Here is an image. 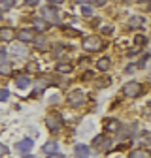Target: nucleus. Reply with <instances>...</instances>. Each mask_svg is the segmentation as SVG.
<instances>
[{
	"instance_id": "f257e3e1",
	"label": "nucleus",
	"mask_w": 151,
	"mask_h": 158,
	"mask_svg": "<svg viewBox=\"0 0 151 158\" xmlns=\"http://www.w3.org/2000/svg\"><path fill=\"white\" fill-rule=\"evenodd\" d=\"M40 13H42V17L45 19V21H49L53 25H61V19H59V11H57V8L47 6V8H42Z\"/></svg>"
},
{
	"instance_id": "f03ea898",
	"label": "nucleus",
	"mask_w": 151,
	"mask_h": 158,
	"mask_svg": "<svg viewBox=\"0 0 151 158\" xmlns=\"http://www.w3.org/2000/svg\"><path fill=\"white\" fill-rule=\"evenodd\" d=\"M140 92H142V85L136 83V81H130V83H127V85L123 87V94H125L127 98H136Z\"/></svg>"
},
{
	"instance_id": "7ed1b4c3",
	"label": "nucleus",
	"mask_w": 151,
	"mask_h": 158,
	"mask_svg": "<svg viewBox=\"0 0 151 158\" xmlns=\"http://www.w3.org/2000/svg\"><path fill=\"white\" fill-rule=\"evenodd\" d=\"M93 147H97L100 151H110L111 149V139H110V137H106V135H98V137H94Z\"/></svg>"
},
{
	"instance_id": "20e7f679",
	"label": "nucleus",
	"mask_w": 151,
	"mask_h": 158,
	"mask_svg": "<svg viewBox=\"0 0 151 158\" xmlns=\"http://www.w3.org/2000/svg\"><path fill=\"white\" fill-rule=\"evenodd\" d=\"M83 49L85 51H98V49H102V42L98 38H85L83 40Z\"/></svg>"
},
{
	"instance_id": "39448f33",
	"label": "nucleus",
	"mask_w": 151,
	"mask_h": 158,
	"mask_svg": "<svg viewBox=\"0 0 151 158\" xmlns=\"http://www.w3.org/2000/svg\"><path fill=\"white\" fill-rule=\"evenodd\" d=\"M45 124H47V128L51 130V132H57V130H59L61 128V117L59 115H47L45 117Z\"/></svg>"
},
{
	"instance_id": "423d86ee",
	"label": "nucleus",
	"mask_w": 151,
	"mask_h": 158,
	"mask_svg": "<svg viewBox=\"0 0 151 158\" xmlns=\"http://www.w3.org/2000/svg\"><path fill=\"white\" fill-rule=\"evenodd\" d=\"M17 38H19V42H34L36 40L34 30H28V28H21L17 32Z\"/></svg>"
},
{
	"instance_id": "0eeeda50",
	"label": "nucleus",
	"mask_w": 151,
	"mask_h": 158,
	"mask_svg": "<svg viewBox=\"0 0 151 158\" xmlns=\"http://www.w3.org/2000/svg\"><path fill=\"white\" fill-rule=\"evenodd\" d=\"M83 102H85V98H83V94H81L80 90L70 92V96H68V104H70V106H81Z\"/></svg>"
},
{
	"instance_id": "6e6552de",
	"label": "nucleus",
	"mask_w": 151,
	"mask_h": 158,
	"mask_svg": "<svg viewBox=\"0 0 151 158\" xmlns=\"http://www.w3.org/2000/svg\"><path fill=\"white\" fill-rule=\"evenodd\" d=\"M32 145H34V141H32V139H28V137H27V139L19 141V143L15 145V149H17V151H21V152H28V151L32 149Z\"/></svg>"
},
{
	"instance_id": "1a4fd4ad",
	"label": "nucleus",
	"mask_w": 151,
	"mask_h": 158,
	"mask_svg": "<svg viewBox=\"0 0 151 158\" xmlns=\"http://www.w3.org/2000/svg\"><path fill=\"white\" fill-rule=\"evenodd\" d=\"M89 152H91V149L87 145H76V156L78 158H87Z\"/></svg>"
},
{
	"instance_id": "9d476101",
	"label": "nucleus",
	"mask_w": 151,
	"mask_h": 158,
	"mask_svg": "<svg viewBox=\"0 0 151 158\" xmlns=\"http://www.w3.org/2000/svg\"><path fill=\"white\" fill-rule=\"evenodd\" d=\"M0 38L4 40V42H10L11 38H15V32L11 30V28H8V27H4V28H0Z\"/></svg>"
},
{
	"instance_id": "9b49d317",
	"label": "nucleus",
	"mask_w": 151,
	"mask_h": 158,
	"mask_svg": "<svg viewBox=\"0 0 151 158\" xmlns=\"http://www.w3.org/2000/svg\"><path fill=\"white\" fill-rule=\"evenodd\" d=\"M128 25H130V28H140V27L144 25V19H142L140 15H134V17L128 19Z\"/></svg>"
},
{
	"instance_id": "f8f14e48",
	"label": "nucleus",
	"mask_w": 151,
	"mask_h": 158,
	"mask_svg": "<svg viewBox=\"0 0 151 158\" xmlns=\"http://www.w3.org/2000/svg\"><path fill=\"white\" fill-rule=\"evenodd\" d=\"M128 158H151V154H149L147 151H144V149H136V151L130 152Z\"/></svg>"
},
{
	"instance_id": "ddd939ff",
	"label": "nucleus",
	"mask_w": 151,
	"mask_h": 158,
	"mask_svg": "<svg viewBox=\"0 0 151 158\" xmlns=\"http://www.w3.org/2000/svg\"><path fill=\"white\" fill-rule=\"evenodd\" d=\"M47 21L45 19H34V28L36 30H40V32H44V30H47Z\"/></svg>"
},
{
	"instance_id": "4468645a",
	"label": "nucleus",
	"mask_w": 151,
	"mask_h": 158,
	"mask_svg": "<svg viewBox=\"0 0 151 158\" xmlns=\"http://www.w3.org/2000/svg\"><path fill=\"white\" fill-rule=\"evenodd\" d=\"M106 128L110 132H117L121 128V124H119V121H115V118H110V121H106Z\"/></svg>"
},
{
	"instance_id": "2eb2a0df",
	"label": "nucleus",
	"mask_w": 151,
	"mask_h": 158,
	"mask_svg": "<svg viewBox=\"0 0 151 158\" xmlns=\"http://www.w3.org/2000/svg\"><path fill=\"white\" fill-rule=\"evenodd\" d=\"M97 66H98V70L108 72V70H110V66H111V60H110V58H100V60L97 62Z\"/></svg>"
},
{
	"instance_id": "dca6fc26",
	"label": "nucleus",
	"mask_w": 151,
	"mask_h": 158,
	"mask_svg": "<svg viewBox=\"0 0 151 158\" xmlns=\"http://www.w3.org/2000/svg\"><path fill=\"white\" fill-rule=\"evenodd\" d=\"M42 151L47 152V154H55V151H57V143H55V141H49V143H45V145L42 147Z\"/></svg>"
},
{
	"instance_id": "f3484780",
	"label": "nucleus",
	"mask_w": 151,
	"mask_h": 158,
	"mask_svg": "<svg viewBox=\"0 0 151 158\" xmlns=\"http://www.w3.org/2000/svg\"><path fill=\"white\" fill-rule=\"evenodd\" d=\"M57 70L63 72V73H70V72H72V64H68V62H59V64H57Z\"/></svg>"
},
{
	"instance_id": "a211bd4d",
	"label": "nucleus",
	"mask_w": 151,
	"mask_h": 158,
	"mask_svg": "<svg viewBox=\"0 0 151 158\" xmlns=\"http://www.w3.org/2000/svg\"><path fill=\"white\" fill-rule=\"evenodd\" d=\"M15 83H17V87L25 89V87L30 83V79H28V77H25V75H21V77H17V79H15Z\"/></svg>"
},
{
	"instance_id": "6ab92c4d",
	"label": "nucleus",
	"mask_w": 151,
	"mask_h": 158,
	"mask_svg": "<svg viewBox=\"0 0 151 158\" xmlns=\"http://www.w3.org/2000/svg\"><path fill=\"white\" fill-rule=\"evenodd\" d=\"M13 6H15V0H2V2H0V8H2L4 11H8Z\"/></svg>"
},
{
	"instance_id": "aec40b11",
	"label": "nucleus",
	"mask_w": 151,
	"mask_h": 158,
	"mask_svg": "<svg viewBox=\"0 0 151 158\" xmlns=\"http://www.w3.org/2000/svg\"><path fill=\"white\" fill-rule=\"evenodd\" d=\"M134 44H136V45H145V44H147V38H145V36H136V38H134Z\"/></svg>"
},
{
	"instance_id": "412c9836",
	"label": "nucleus",
	"mask_w": 151,
	"mask_h": 158,
	"mask_svg": "<svg viewBox=\"0 0 151 158\" xmlns=\"http://www.w3.org/2000/svg\"><path fill=\"white\" fill-rule=\"evenodd\" d=\"M81 15H83V17H91V15H93V8H91V6H83V8H81Z\"/></svg>"
},
{
	"instance_id": "4be33fe9",
	"label": "nucleus",
	"mask_w": 151,
	"mask_h": 158,
	"mask_svg": "<svg viewBox=\"0 0 151 158\" xmlns=\"http://www.w3.org/2000/svg\"><path fill=\"white\" fill-rule=\"evenodd\" d=\"M106 2H108V0H91V4H93V6H104Z\"/></svg>"
},
{
	"instance_id": "5701e85b",
	"label": "nucleus",
	"mask_w": 151,
	"mask_h": 158,
	"mask_svg": "<svg viewBox=\"0 0 151 158\" xmlns=\"http://www.w3.org/2000/svg\"><path fill=\"white\" fill-rule=\"evenodd\" d=\"M15 53H17V55H19V56H21V55H23V53H25V49H23V47H21V45H17V47H13V55H15Z\"/></svg>"
},
{
	"instance_id": "b1692460",
	"label": "nucleus",
	"mask_w": 151,
	"mask_h": 158,
	"mask_svg": "<svg viewBox=\"0 0 151 158\" xmlns=\"http://www.w3.org/2000/svg\"><path fill=\"white\" fill-rule=\"evenodd\" d=\"M0 100H8V90H6V89L0 90Z\"/></svg>"
},
{
	"instance_id": "393cba45",
	"label": "nucleus",
	"mask_w": 151,
	"mask_h": 158,
	"mask_svg": "<svg viewBox=\"0 0 151 158\" xmlns=\"http://www.w3.org/2000/svg\"><path fill=\"white\" fill-rule=\"evenodd\" d=\"M2 73H10V66H8V62H2Z\"/></svg>"
},
{
	"instance_id": "a878e982",
	"label": "nucleus",
	"mask_w": 151,
	"mask_h": 158,
	"mask_svg": "<svg viewBox=\"0 0 151 158\" xmlns=\"http://www.w3.org/2000/svg\"><path fill=\"white\" fill-rule=\"evenodd\" d=\"M111 30H113V27H102V32H104V34H110Z\"/></svg>"
},
{
	"instance_id": "bb28decb",
	"label": "nucleus",
	"mask_w": 151,
	"mask_h": 158,
	"mask_svg": "<svg viewBox=\"0 0 151 158\" xmlns=\"http://www.w3.org/2000/svg\"><path fill=\"white\" fill-rule=\"evenodd\" d=\"M38 0H27V6H36Z\"/></svg>"
},
{
	"instance_id": "cd10ccee",
	"label": "nucleus",
	"mask_w": 151,
	"mask_h": 158,
	"mask_svg": "<svg viewBox=\"0 0 151 158\" xmlns=\"http://www.w3.org/2000/svg\"><path fill=\"white\" fill-rule=\"evenodd\" d=\"M47 158H66V156H63V154H49Z\"/></svg>"
},
{
	"instance_id": "c85d7f7f",
	"label": "nucleus",
	"mask_w": 151,
	"mask_h": 158,
	"mask_svg": "<svg viewBox=\"0 0 151 158\" xmlns=\"http://www.w3.org/2000/svg\"><path fill=\"white\" fill-rule=\"evenodd\" d=\"M49 2H53V4H61V2H64V0H49Z\"/></svg>"
},
{
	"instance_id": "c756f323",
	"label": "nucleus",
	"mask_w": 151,
	"mask_h": 158,
	"mask_svg": "<svg viewBox=\"0 0 151 158\" xmlns=\"http://www.w3.org/2000/svg\"><path fill=\"white\" fill-rule=\"evenodd\" d=\"M147 145H149V147H151V134H149V135H147Z\"/></svg>"
},
{
	"instance_id": "7c9ffc66",
	"label": "nucleus",
	"mask_w": 151,
	"mask_h": 158,
	"mask_svg": "<svg viewBox=\"0 0 151 158\" xmlns=\"http://www.w3.org/2000/svg\"><path fill=\"white\" fill-rule=\"evenodd\" d=\"M23 158H34V156H32V154H27V156H23Z\"/></svg>"
},
{
	"instance_id": "2f4dec72",
	"label": "nucleus",
	"mask_w": 151,
	"mask_h": 158,
	"mask_svg": "<svg viewBox=\"0 0 151 158\" xmlns=\"http://www.w3.org/2000/svg\"><path fill=\"white\" fill-rule=\"evenodd\" d=\"M78 2H85V0H78Z\"/></svg>"
},
{
	"instance_id": "473e14b6",
	"label": "nucleus",
	"mask_w": 151,
	"mask_h": 158,
	"mask_svg": "<svg viewBox=\"0 0 151 158\" xmlns=\"http://www.w3.org/2000/svg\"><path fill=\"white\" fill-rule=\"evenodd\" d=\"M140 2H145V0H140Z\"/></svg>"
}]
</instances>
